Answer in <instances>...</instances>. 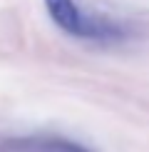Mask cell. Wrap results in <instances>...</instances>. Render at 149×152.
I'll return each instance as SVG.
<instances>
[{
	"instance_id": "cell-1",
	"label": "cell",
	"mask_w": 149,
	"mask_h": 152,
	"mask_svg": "<svg viewBox=\"0 0 149 152\" xmlns=\"http://www.w3.org/2000/svg\"><path fill=\"white\" fill-rule=\"evenodd\" d=\"M52 23L65 33L95 42H117L127 37V28L104 15H92L77 8L74 0H45Z\"/></svg>"
},
{
	"instance_id": "cell-2",
	"label": "cell",
	"mask_w": 149,
	"mask_h": 152,
	"mask_svg": "<svg viewBox=\"0 0 149 152\" xmlns=\"http://www.w3.org/2000/svg\"><path fill=\"white\" fill-rule=\"evenodd\" d=\"M0 152H90L85 145L65 137H20L0 142Z\"/></svg>"
}]
</instances>
